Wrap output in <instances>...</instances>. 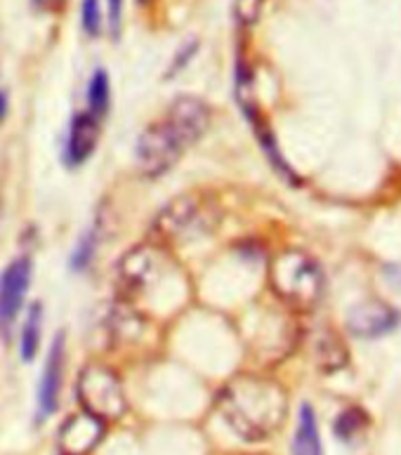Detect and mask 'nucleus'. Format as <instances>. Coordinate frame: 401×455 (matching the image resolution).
Instances as JSON below:
<instances>
[{
  "label": "nucleus",
  "mask_w": 401,
  "mask_h": 455,
  "mask_svg": "<svg viewBox=\"0 0 401 455\" xmlns=\"http://www.w3.org/2000/svg\"><path fill=\"white\" fill-rule=\"evenodd\" d=\"M109 5V14H107V21H109L111 36H118L121 31V17H123V0H107Z\"/></svg>",
  "instance_id": "nucleus-20"
},
{
  "label": "nucleus",
  "mask_w": 401,
  "mask_h": 455,
  "mask_svg": "<svg viewBox=\"0 0 401 455\" xmlns=\"http://www.w3.org/2000/svg\"><path fill=\"white\" fill-rule=\"evenodd\" d=\"M201 220H204V215H201V205L196 204V198H177L158 215L156 225H154V234H156L158 243L177 241V238L187 236L194 229H198Z\"/></svg>",
  "instance_id": "nucleus-8"
},
{
  "label": "nucleus",
  "mask_w": 401,
  "mask_h": 455,
  "mask_svg": "<svg viewBox=\"0 0 401 455\" xmlns=\"http://www.w3.org/2000/svg\"><path fill=\"white\" fill-rule=\"evenodd\" d=\"M220 411L241 439L262 442L286 420L288 396L279 382L265 375L241 373L222 389Z\"/></svg>",
  "instance_id": "nucleus-2"
},
{
  "label": "nucleus",
  "mask_w": 401,
  "mask_h": 455,
  "mask_svg": "<svg viewBox=\"0 0 401 455\" xmlns=\"http://www.w3.org/2000/svg\"><path fill=\"white\" fill-rule=\"evenodd\" d=\"M81 24L83 31H85L90 38H95V36L102 34V7H100V0H83Z\"/></svg>",
  "instance_id": "nucleus-17"
},
{
  "label": "nucleus",
  "mask_w": 401,
  "mask_h": 455,
  "mask_svg": "<svg viewBox=\"0 0 401 455\" xmlns=\"http://www.w3.org/2000/svg\"><path fill=\"white\" fill-rule=\"evenodd\" d=\"M397 323H399L397 309L385 302H378V299L361 302L347 314V328L357 338H382L389 331H395Z\"/></svg>",
  "instance_id": "nucleus-7"
},
{
  "label": "nucleus",
  "mask_w": 401,
  "mask_h": 455,
  "mask_svg": "<svg viewBox=\"0 0 401 455\" xmlns=\"http://www.w3.org/2000/svg\"><path fill=\"white\" fill-rule=\"evenodd\" d=\"M97 251V234L95 231H85L81 236V241L76 243L74 252H71V269L74 272H85L95 258Z\"/></svg>",
  "instance_id": "nucleus-15"
},
{
  "label": "nucleus",
  "mask_w": 401,
  "mask_h": 455,
  "mask_svg": "<svg viewBox=\"0 0 401 455\" xmlns=\"http://www.w3.org/2000/svg\"><path fill=\"white\" fill-rule=\"evenodd\" d=\"M107 432V422L95 418V415L81 413L71 415L60 429V451L61 455H88L100 446Z\"/></svg>",
  "instance_id": "nucleus-6"
},
{
  "label": "nucleus",
  "mask_w": 401,
  "mask_h": 455,
  "mask_svg": "<svg viewBox=\"0 0 401 455\" xmlns=\"http://www.w3.org/2000/svg\"><path fill=\"white\" fill-rule=\"evenodd\" d=\"M196 50H198V43L196 41H191V43H187V45H182V48H180V52H177L175 55V60H172V64H171V68H168V78H171V76H177L180 74V71H182L184 67H187V64H189L191 60H194V55H196Z\"/></svg>",
  "instance_id": "nucleus-19"
},
{
  "label": "nucleus",
  "mask_w": 401,
  "mask_h": 455,
  "mask_svg": "<svg viewBox=\"0 0 401 455\" xmlns=\"http://www.w3.org/2000/svg\"><path fill=\"white\" fill-rule=\"evenodd\" d=\"M7 116V92L0 88V123L5 121Z\"/></svg>",
  "instance_id": "nucleus-22"
},
{
  "label": "nucleus",
  "mask_w": 401,
  "mask_h": 455,
  "mask_svg": "<svg viewBox=\"0 0 401 455\" xmlns=\"http://www.w3.org/2000/svg\"><path fill=\"white\" fill-rule=\"evenodd\" d=\"M100 142V121L92 114H76L67 137V164L83 165Z\"/></svg>",
  "instance_id": "nucleus-10"
},
{
  "label": "nucleus",
  "mask_w": 401,
  "mask_h": 455,
  "mask_svg": "<svg viewBox=\"0 0 401 455\" xmlns=\"http://www.w3.org/2000/svg\"><path fill=\"white\" fill-rule=\"evenodd\" d=\"M265 0H234V17L241 27H251L260 20Z\"/></svg>",
  "instance_id": "nucleus-18"
},
{
  "label": "nucleus",
  "mask_w": 401,
  "mask_h": 455,
  "mask_svg": "<svg viewBox=\"0 0 401 455\" xmlns=\"http://www.w3.org/2000/svg\"><path fill=\"white\" fill-rule=\"evenodd\" d=\"M31 285V262L17 258L0 274V338H10Z\"/></svg>",
  "instance_id": "nucleus-5"
},
{
  "label": "nucleus",
  "mask_w": 401,
  "mask_h": 455,
  "mask_svg": "<svg viewBox=\"0 0 401 455\" xmlns=\"http://www.w3.org/2000/svg\"><path fill=\"white\" fill-rule=\"evenodd\" d=\"M61 375H64V335H57L50 347L45 368H43L41 382H38V420H45L57 411L61 389Z\"/></svg>",
  "instance_id": "nucleus-9"
},
{
  "label": "nucleus",
  "mask_w": 401,
  "mask_h": 455,
  "mask_svg": "<svg viewBox=\"0 0 401 455\" xmlns=\"http://www.w3.org/2000/svg\"><path fill=\"white\" fill-rule=\"evenodd\" d=\"M41 331H43V307L38 302L28 307L27 321H24V328H21V340L20 349L24 361H34L36 354H38V347H41Z\"/></svg>",
  "instance_id": "nucleus-12"
},
{
  "label": "nucleus",
  "mask_w": 401,
  "mask_h": 455,
  "mask_svg": "<svg viewBox=\"0 0 401 455\" xmlns=\"http://www.w3.org/2000/svg\"><path fill=\"white\" fill-rule=\"evenodd\" d=\"M345 354V347L335 340V338H326V340H321L319 347H317V359H319V366L324 368L342 366L347 361Z\"/></svg>",
  "instance_id": "nucleus-16"
},
{
  "label": "nucleus",
  "mask_w": 401,
  "mask_h": 455,
  "mask_svg": "<svg viewBox=\"0 0 401 455\" xmlns=\"http://www.w3.org/2000/svg\"><path fill=\"white\" fill-rule=\"evenodd\" d=\"M137 3H142V5H147V3H149V0H137Z\"/></svg>",
  "instance_id": "nucleus-23"
},
{
  "label": "nucleus",
  "mask_w": 401,
  "mask_h": 455,
  "mask_svg": "<svg viewBox=\"0 0 401 455\" xmlns=\"http://www.w3.org/2000/svg\"><path fill=\"white\" fill-rule=\"evenodd\" d=\"M368 427V415L361 408H347L345 413L335 420V435L342 442H352L359 435H364Z\"/></svg>",
  "instance_id": "nucleus-14"
},
{
  "label": "nucleus",
  "mask_w": 401,
  "mask_h": 455,
  "mask_svg": "<svg viewBox=\"0 0 401 455\" xmlns=\"http://www.w3.org/2000/svg\"><path fill=\"white\" fill-rule=\"evenodd\" d=\"M274 292L295 309H312L324 292V274L309 255L300 251L281 252L269 267Z\"/></svg>",
  "instance_id": "nucleus-3"
},
{
  "label": "nucleus",
  "mask_w": 401,
  "mask_h": 455,
  "mask_svg": "<svg viewBox=\"0 0 401 455\" xmlns=\"http://www.w3.org/2000/svg\"><path fill=\"white\" fill-rule=\"evenodd\" d=\"M34 3L41 7V10H48V12H57V10H61V7H64V3H67V0H34Z\"/></svg>",
  "instance_id": "nucleus-21"
},
{
  "label": "nucleus",
  "mask_w": 401,
  "mask_h": 455,
  "mask_svg": "<svg viewBox=\"0 0 401 455\" xmlns=\"http://www.w3.org/2000/svg\"><path fill=\"white\" fill-rule=\"evenodd\" d=\"M293 455H321L319 425L309 403H302L300 408L298 429L293 436Z\"/></svg>",
  "instance_id": "nucleus-11"
},
{
  "label": "nucleus",
  "mask_w": 401,
  "mask_h": 455,
  "mask_svg": "<svg viewBox=\"0 0 401 455\" xmlns=\"http://www.w3.org/2000/svg\"><path fill=\"white\" fill-rule=\"evenodd\" d=\"M211 125V111L198 97H177L168 114L137 140V168L147 177H161L196 144Z\"/></svg>",
  "instance_id": "nucleus-1"
},
{
  "label": "nucleus",
  "mask_w": 401,
  "mask_h": 455,
  "mask_svg": "<svg viewBox=\"0 0 401 455\" xmlns=\"http://www.w3.org/2000/svg\"><path fill=\"white\" fill-rule=\"evenodd\" d=\"M76 396L85 413L95 415L104 422L118 420L128 408L121 380L111 368L102 363H90L83 368L81 378L76 382Z\"/></svg>",
  "instance_id": "nucleus-4"
},
{
  "label": "nucleus",
  "mask_w": 401,
  "mask_h": 455,
  "mask_svg": "<svg viewBox=\"0 0 401 455\" xmlns=\"http://www.w3.org/2000/svg\"><path fill=\"white\" fill-rule=\"evenodd\" d=\"M109 102H111V85H109V76L104 68H97L92 78H90L88 85V107L90 111L100 121L107 111H109Z\"/></svg>",
  "instance_id": "nucleus-13"
}]
</instances>
